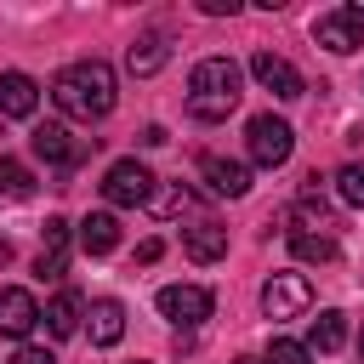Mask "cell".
<instances>
[{
    "label": "cell",
    "instance_id": "cell-1",
    "mask_svg": "<svg viewBox=\"0 0 364 364\" xmlns=\"http://www.w3.org/2000/svg\"><path fill=\"white\" fill-rule=\"evenodd\" d=\"M51 97L68 119H108L114 102H119V85H114V68L102 57H85V63H68L57 80H51Z\"/></svg>",
    "mask_w": 364,
    "mask_h": 364
},
{
    "label": "cell",
    "instance_id": "cell-2",
    "mask_svg": "<svg viewBox=\"0 0 364 364\" xmlns=\"http://www.w3.org/2000/svg\"><path fill=\"white\" fill-rule=\"evenodd\" d=\"M239 85H245V68L233 57H199L188 74V114L193 119H228L245 97Z\"/></svg>",
    "mask_w": 364,
    "mask_h": 364
},
{
    "label": "cell",
    "instance_id": "cell-3",
    "mask_svg": "<svg viewBox=\"0 0 364 364\" xmlns=\"http://www.w3.org/2000/svg\"><path fill=\"white\" fill-rule=\"evenodd\" d=\"M313 40L324 46V51H336V57H347V51H358L364 46V6H330L318 23H313Z\"/></svg>",
    "mask_w": 364,
    "mask_h": 364
},
{
    "label": "cell",
    "instance_id": "cell-4",
    "mask_svg": "<svg viewBox=\"0 0 364 364\" xmlns=\"http://www.w3.org/2000/svg\"><path fill=\"white\" fill-rule=\"evenodd\" d=\"M28 142H34V154H40L51 171H74V165L91 154V142H85V136H74L63 119H46V125H34V136H28Z\"/></svg>",
    "mask_w": 364,
    "mask_h": 364
},
{
    "label": "cell",
    "instance_id": "cell-5",
    "mask_svg": "<svg viewBox=\"0 0 364 364\" xmlns=\"http://www.w3.org/2000/svg\"><path fill=\"white\" fill-rule=\"evenodd\" d=\"M245 142H250V159L256 165H284L290 159V148H296V131L284 125V119H273V114H256L250 125H245Z\"/></svg>",
    "mask_w": 364,
    "mask_h": 364
},
{
    "label": "cell",
    "instance_id": "cell-6",
    "mask_svg": "<svg viewBox=\"0 0 364 364\" xmlns=\"http://www.w3.org/2000/svg\"><path fill=\"white\" fill-rule=\"evenodd\" d=\"M307 307H313L307 273H273V279L262 284V313H267V318H301Z\"/></svg>",
    "mask_w": 364,
    "mask_h": 364
},
{
    "label": "cell",
    "instance_id": "cell-7",
    "mask_svg": "<svg viewBox=\"0 0 364 364\" xmlns=\"http://www.w3.org/2000/svg\"><path fill=\"white\" fill-rule=\"evenodd\" d=\"M102 193H108V205H148L154 199V171L142 159H114L108 176H102Z\"/></svg>",
    "mask_w": 364,
    "mask_h": 364
},
{
    "label": "cell",
    "instance_id": "cell-8",
    "mask_svg": "<svg viewBox=\"0 0 364 364\" xmlns=\"http://www.w3.org/2000/svg\"><path fill=\"white\" fill-rule=\"evenodd\" d=\"M250 74H256V85H267L279 102H296V97L307 91V80L296 74V63L279 57V51H256V57H250Z\"/></svg>",
    "mask_w": 364,
    "mask_h": 364
},
{
    "label": "cell",
    "instance_id": "cell-9",
    "mask_svg": "<svg viewBox=\"0 0 364 364\" xmlns=\"http://www.w3.org/2000/svg\"><path fill=\"white\" fill-rule=\"evenodd\" d=\"M154 301H159V313L171 324H205L210 318V290L205 284H165Z\"/></svg>",
    "mask_w": 364,
    "mask_h": 364
},
{
    "label": "cell",
    "instance_id": "cell-10",
    "mask_svg": "<svg viewBox=\"0 0 364 364\" xmlns=\"http://www.w3.org/2000/svg\"><path fill=\"white\" fill-rule=\"evenodd\" d=\"M34 324H40V301H34L23 284H6V290H0V336H6V341H28Z\"/></svg>",
    "mask_w": 364,
    "mask_h": 364
},
{
    "label": "cell",
    "instance_id": "cell-11",
    "mask_svg": "<svg viewBox=\"0 0 364 364\" xmlns=\"http://www.w3.org/2000/svg\"><path fill=\"white\" fill-rule=\"evenodd\" d=\"M199 176H205L210 193H222V199L250 193V171H245L239 159H222V154H205V159H199Z\"/></svg>",
    "mask_w": 364,
    "mask_h": 364
},
{
    "label": "cell",
    "instance_id": "cell-12",
    "mask_svg": "<svg viewBox=\"0 0 364 364\" xmlns=\"http://www.w3.org/2000/svg\"><path fill=\"white\" fill-rule=\"evenodd\" d=\"M182 250H188L199 267H210V262L228 256V228H216V222H193V228H182Z\"/></svg>",
    "mask_w": 364,
    "mask_h": 364
},
{
    "label": "cell",
    "instance_id": "cell-13",
    "mask_svg": "<svg viewBox=\"0 0 364 364\" xmlns=\"http://www.w3.org/2000/svg\"><path fill=\"white\" fill-rule=\"evenodd\" d=\"M34 108H40V85H34L28 74H17V68L0 74V114H6V119H28Z\"/></svg>",
    "mask_w": 364,
    "mask_h": 364
},
{
    "label": "cell",
    "instance_id": "cell-14",
    "mask_svg": "<svg viewBox=\"0 0 364 364\" xmlns=\"http://www.w3.org/2000/svg\"><path fill=\"white\" fill-rule=\"evenodd\" d=\"M63 267H68V222L51 216V222H46V245H40L34 273H40V279H63Z\"/></svg>",
    "mask_w": 364,
    "mask_h": 364
},
{
    "label": "cell",
    "instance_id": "cell-15",
    "mask_svg": "<svg viewBox=\"0 0 364 364\" xmlns=\"http://www.w3.org/2000/svg\"><path fill=\"white\" fill-rule=\"evenodd\" d=\"M85 318H91V324H85V330H91V347H114V341L125 336V307H119L114 296L91 301V313H85Z\"/></svg>",
    "mask_w": 364,
    "mask_h": 364
},
{
    "label": "cell",
    "instance_id": "cell-16",
    "mask_svg": "<svg viewBox=\"0 0 364 364\" xmlns=\"http://www.w3.org/2000/svg\"><path fill=\"white\" fill-rule=\"evenodd\" d=\"M119 245V222H114V210H91L85 222H80V250L85 256H108Z\"/></svg>",
    "mask_w": 364,
    "mask_h": 364
},
{
    "label": "cell",
    "instance_id": "cell-17",
    "mask_svg": "<svg viewBox=\"0 0 364 364\" xmlns=\"http://www.w3.org/2000/svg\"><path fill=\"white\" fill-rule=\"evenodd\" d=\"M165 57H171L165 34H136V40L125 46V68H131V74H159Z\"/></svg>",
    "mask_w": 364,
    "mask_h": 364
},
{
    "label": "cell",
    "instance_id": "cell-18",
    "mask_svg": "<svg viewBox=\"0 0 364 364\" xmlns=\"http://www.w3.org/2000/svg\"><path fill=\"white\" fill-rule=\"evenodd\" d=\"M40 318H46V330H51V336H74V330H80V318H85V307H80V296H74V290H57V296L46 301V313H40Z\"/></svg>",
    "mask_w": 364,
    "mask_h": 364
},
{
    "label": "cell",
    "instance_id": "cell-19",
    "mask_svg": "<svg viewBox=\"0 0 364 364\" xmlns=\"http://www.w3.org/2000/svg\"><path fill=\"white\" fill-rule=\"evenodd\" d=\"M341 341H347V313L324 307V313L313 318V330H307V353H336Z\"/></svg>",
    "mask_w": 364,
    "mask_h": 364
},
{
    "label": "cell",
    "instance_id": "cell-20",
    "mask_svg": "<svg viewBox=\"0 0 364 364\" xmlns=\"http://www.w3.org/2000/svg\"><path fill=\"white\" fill-rule=\"evenodd\" d=\"M290 250H296L301 262H336V256H341V245H336L330 233H307V228H290Z\"/></svg>",
    "mask_w": 364,
    "mask_h": 364
},
{
    "label": "cell",
    "instance_id": "cell-21",
    "mask_svg": "<svg viewBox=\"0 0 364 364\" xmlns=\"http://www.w3.org/2000/svg\"><path fill=\"white\" fill-rule=\"evenodd\" d=\"M0 193H6V199H28V193H34V171H28L23 159H6V154H0Z\"/></svg>",
    "mask_w": 364,
    "mask_h": 364
},
{
    "label": "cell",
    "instance_id": "cell-22",
    "mask_svg": "<svg viewBox=\"0 0 364 364\" xmlns=\"http://www.w3.org/2000/svg\"><path fill=\"white\" fill-rule=\"evenodd\" d=\"M336 193H341V205H364V165L358 159L336 171Z\"/></svg>",
    "mask_w": 364,
    "mask_h": 364
},
{
    "label": "cell",
    "instance_id": "cell-23",
    "mask_svg": "<svg viewBox=\"0 0 364 364\" xmlns=\"http://www.w3.org/2000/svg\"><path fill=\"white\" fill-rule=\"evenodd\" d=\"M262 364H313V353H307L301 341H284V336H279V341L267 347V358H262Z\"/></svg>",
    "mask_w": 364,
    "mask_h": 364
},
{
    "label": "cell",
    "instance_id": "cell-24",
    "mask_svg": "<svg viewBox=\"0 0 364 364\" xmlns=\"http://www.w3.org/2000/svg\"><path fill=\"white\" fill-rule=\"evenodd\" d=\"M6 364H57V353H46V347H17Z\"/></svg>",
    "mask_w": 364,
    "mask_h": 364
},
{
    "label": "cell",
    "instance_id": "cell-25",
    "mask_svg": "<svg viewBox=\"0 0 364 364\" xmlns=\"http://www.w3.org/2000/svg\"><path fill=\"white\" fill-rule=\"evenodd\" d=\"M199 11H205V17H233L239 0H199Z\"/></svg>",
    "mask_w": 364,
    "mask_h": 364
},
{
    "label": "cell",
    "instance_id": "cell-26",
    "mask_svg": "<svg viewBox=\"0 0 364 364\" xmlns=\"http://www.w3.org/2000/svg\"><path fill=\"white\" fill-rule=\"evenodd\" d=\"M159 250H165L159 239H142V245H136V262H159Z\"/></svg>",
    "mask_w": 364,
    "mask_h": 364
},
{
    "label": "cell",
    "instance_id": "cell-27",
    "mask_svg": "<svg viewBox=\"0 0 364 364\" xmlns=\"http://www.w3.org/2000/svg\"><path fill=\"white\" fill-rule=\"evenodd\" d=\"M6 256H11V245H6V239H0V262H6Z\"/></svg>",
    "mask_w": 364,
    "mask_h": 364
},
{
    "label": "cell",
    "instance_id": "cell-28",
    "mask_svg": "<svg viewBox=\"0 0 364 364\" xmlns=\"http://www.w3.org/2000/svg\"><path fill=\"white\" fill-rule=\"evenodd\" d=\"M233 364H262V358H233Z\"/></svg>",
    "mask_w": 364,
    "mask_h": 364
},
{
    "label": "cell",
    "instance_id": "cell-29",
    "mask_svg": "<svg viewBox=\"0 0 364 364\" xmlns=\"http://www.w3.org/2000/svg\"><path fill=\"white\" fill-rule=\"evenodd\" d=\"M358 358H364V330H358Z\"/></svg>",
    "mask_w": 364,
    "mask_h": 364
}]
</instances>
